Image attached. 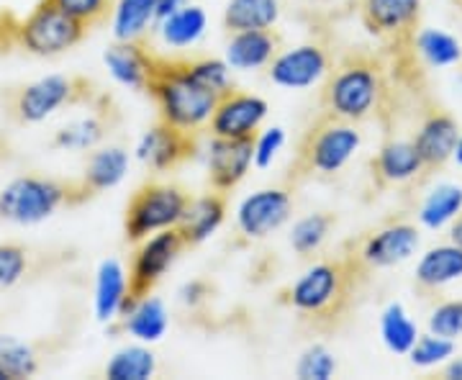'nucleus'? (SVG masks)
Here are the masks:
<instances>
[{"label": "nucleus", "mask_w": 462, "mask_h": 380, "mask_svg": "<svg viewBox=\"0 0 462 380\" xmlns=\"http://www.w3.org/2000/svg\"><path fill=\"white\" fill-rule=\"evenodd\" d=\"M360 267L346 260L345 255L337 260H327L309 267L288 291L285 303L306 319L314 329L329 331L345 319L349 301L357 293L360 283L365 281Z\"/></svg>", "instance_id": "1"}, {"label": "nucleus", "mask_w": 462, "mask_h": 380, "mask_svg": "<svg viewBox=\"0 0 462 380\" xmlns=\"http://www.w3.org/2000/svg\"><path fill=\"white\" fill-rule=\"evenodd\" d=\"M385 93L388 85L378 60L363 51L346 54L327 75L321 90V111L360 124L383 108Z\"/></svg>", "instance_id": "2"}, {"label": "nucleus", "mask_w": 462, "mask_h": 380, "mask_svg": "<svg viewBox=\"0 0 462 380\" xmlns=\"http://www.w3.org/2000/svg\"><path fill=\"white\" fill-rule=\"evenodd\" d=\"M147 93L157 100L160 121L188 134H199L200 129H206L218 103L214 90L196 80V75L188 67V60L160 57Z\"/></svg>", "instance_id": "3"}, {"label": "nucleus", "mask_w": 462, "mask_h": 380, "mask_svg": "<svg viewBox=\"0 0 462 380\" xmlns=\"http://www.w3.org/2000/svg\"><path fill=\"white\" fill-rule=\"evenodd\" d=\"M363 144V134L352 121L321 111L300 136L296 157L288 167V185H300L314 175H334L355 157Z\"/></svg>", "instance_id": "4"}, {"label": "nucleus", "mask_w": 462, "mask_h": 380, "mask_svg": "<svg viewBox=\"0 0 462 380\" xmlns=\"http://www.w3.org/2000/svg\"><path fill=\"white\" fill-rule=\"evenodd\" d=\"M72 200H83L75 185L42 175H21L0 190V218L16 227H36Z\"/></svg>", "instance_id": "5"}, {"label": "nucleus", "mask_w": 462, "mask_h": 380, "mask_svg": "<svg viewBox=\"0 0 462 380\" xmlns=\"http://www.w3.org/2000/svg\"><path fill=\"white\" fill-rule=\"evenodd\" d=\"M83 23L67 16L51 0H42L23 21L14 23L11 42L33 57H60L85 39Z\"/></svg>", "instance_id": "6"}, {"label": "nucleus", "mask_w": 462, "mask_h": 380, "mask_svg": "<svg viewBox=\"0 0 462 380\" xmlns=\"http://www.w3.org/2000/svg\"><path fill=\"white\" fill-rule=\"evenodd\" d=\"M188 200L190 199L178 185H162V182L142 185L126 206V216H124L126 239L142 242L149 234L178 227Z\"/></svg>", "instance_id": "7"}, {"label": "nucleus", "mask_w": 462, "mask_h": 380, "mask_svg": "<svg viewBox=\"0 0 462 380\" xmlns=\"http://www.w3.org/2000/svg\"><path fill=\"white\" fill-rule=\"evenodd\" d=\"M88 98H90V83L83 78L44 75L18 90L11 100V114L18 124H42L54 116L60 108Z\"/></svg>", "instance_id": "8"}, {"label": "nucleus", "mask_w": 462, "mask_h": 380, "mask_svg": "<svg viewBox=\"0 0 462 380\" xmlns=\"http://www.w3.org/2000/svg\"><path fill=\"white\" fill-rule=\"evenodd\" d=\"M421 245V234L409 221H393L375 232L365 234L360 242H355L345 257L355 267H360L365 275L373 270H385L411 260Z\"/></svg>", "instance_id": "9"}, {"label": "nucleus", "mask_w": 462, "mask_h": 380, "mask_svg": "<svg viewBox=\"0 0 462 380\" xmlns=\"http://www.w3.org/2000/svg\"><path fill=\"white\" fill-rule=\"evenodd\" d=\"M185 247L188 245H185L178 227L149 234L147 239L139 242L136 255L132 260V270H129V296H126L124 311L132 309L139 298L149 296L154 291V285L165 278V273L175 264V260L180 257V252Z\"/></svg>", "instance_id": "10"}, {"label": "nucleus", "mask_w": 462, "mask_h": 380, "mask_svg": "<svg viewBox=\"0 0 462 380\" xmlns=\"http://www.w3.org/2000/svg\"><path fill=\"white\" fill-rule=\"evenodd\" d=\"M267 111L270 106L264 98L231 88L229 93H224L216 103L211 121H208V132L211 136H221V139H254L263 129Z\"/></svg>", "instance_id": "11"}, {"label": "nucleus", "mask_w": 462, "mask_h": 380, "mask_svg": "<svg viewBox=\"0 0 462 380\" xmlns=\"http://www.w3.org/2000/svg\"><path fill=\"white\" fill-rule=\"evenodd\" d=\"M293 214V199L285 188H263L239 203L236 229L245 239H264L278 232Z\"/></svg>", "instance_id": "12"}, {"label": "nucleus", "mask_w": 462, "mask_h": 380, "mask_svg": "<svg viewBox=\"0 0 462 380\" xmlns=\"http://www.w3.org/2000/svg\"><path fill=\"white\" fill-rule=\"evenodd\" d=\"M331 70L329 51L321 44L309 42L296 50L278 51L275 60L267 65V75L278 88L288 90H306L311 85L321 83Z\"/></svg>", "instance_id": "13"}, {"label": "nucleus", "mask_w": 462, "mask_h": 380, "mask_svg": "<svg viewBox=\"0 0 462 380\" xmlns=\"http://www.w3.org/2000/svg\"><path fill=\"white\" fill-rule=\"evenodd\" d=\"M421 16V0H360V21L370 33L396 47L411 44Z\"/></svg>", "instance_id": "14"}, {"label": "nucleus", "mask_w": 462, "mask_h": 380, "mask_svg": "<svg viewBox=\"0 0 462 380\" xmlns=\"http://www.w3.org/2000/svg\"><path fill=\"white\" fill-rule=\"evenodd\" d=\"M134 152H136V160L147 165L152 172H167L182 165L188 157H193L196 142H193V134L160 121L142 134Z\"/></svg>", "instance_id": "15"}, {"label": "nucleus", "mask_w": 462, "mask_h": 380, "mask_svg": "<svg viewBox=\"0 0 462 380\" xmlns=\"http://www.w3.org/2000/svg\"><path fill=\"white\" fill-rule=\"evenodd\" d=\"M254 165V139H221L208 144V182L218 193H226L247 178Z\"/></svg>", "instance_id": "16"}, {"label": "nucleus", "mask_w": 462, "mask_h": 380, "mask_svg": "<svg viewBox=\"0 0 462 380\" xmlns=\"http://www.w3.org/2000/svg\"><path fill=\"white\" fill-rule=\"evenodd\" d=\"M157 62L160 57L152 54L144 42H114L103 51V65L108 67L111 78L136 93H147Z\"/></svg>", "instance_id": "17"}, {"label": "nucleus", "mask_w": 462, "mask_h": 380, "mask_svg": "<svg viewBox=\"0 0 462 380\" xmlns=\"http://www.w3.org/2000/svg\"><path fill=\"white\" fill-rule=\"evenodd\" d=\"M457 136H460V126L455 118L445 111H431L430 116L421 121V126H419V132L411 142L424 167L439 170L452 160Z\"/></svg>", "instance_id": "18"}, {"label": "nucleus", "mask_w": 462, "mask_h": 380, "mask_svg": "<svg viewBox=\"0 0 462 380\" xmlns=\"http://www.w3.org/2000/svg\"><path fill=\"white\" fill-rule=\"evenodd\" d=\"M281 51V33L275 29H252V32H234L226 44V65L239 72H252L267 67Z\"/></svg>", "instance_id": "19"}, {"label": "nucleus", "mask_w": 462, "mask_h": 380, "mask_svg": "<svg viewBox=\"0 0 462 380\" xmlns=\"http://www.w3.org/2000/svg\"><path fill=\"white\" fill-rule=\"evenodd\" d=\"M167 327H170V316H167L165 301L157 296H144L134 303L132 309H126L116 321L108 324L111 331H124L134 339L144 342V345H154L165 337Z\"/></svg>", "instance_id": "20"}, {"label": "nucleus", "mask_w": 462, "mask_h": 380, "mask_svg": "<svg viewBox=\"0 0 462 380\" xmlns=\"http://www.w3.org/2000/svg\"><path fill=\"white\" fill-rule=\"evenodd\" d=\"M427 172L413 142L406 139H391L385 142L373 160V181L378 188L393 185V182H409Z\"/></svg>", "instance_id": "21"}, {"label": "nucleus", "mask_w": 462, "mask_h": 380, "mask_svg": "<svg viewBox=\"0 0 462 380\" xmlns=\"http://www.w3.org/2000/svg\"><path fill=\"white\" fill-rule=\"evenodd\" d=\"M224 218H226V199L216 190V193L188 200L178 229L188 247H199L221 229Z\"/></svg>", "instance_id": "22"}, {"label": "nucleus", "mask_w": 462, "mask_h": 380, "mask_svg": "<svg viewBox=\"0 0 462 380\" xmlns=\"http://www.w3.org/2000/svg\"><path fill=\"white\" fill-rule=\"evenodd\" d=\"M129 296V275L126 267L116 257H108L96 270V293H93V311L100 324L116 321Z\"/></svg>", "instance_id": "23"}, {"label": "nucleus", "mask_w": 462, "mask_h": 380, "mask_svg": "<svg viewBox=\"0 0 462 380\" xmlns=\"http://www.w3.org/2000/svg\"><path fill=\"white\" fill-rule=\"evenodd\" d=\"M462 278V247L449 242V245H437V247L427 249L421 255V260L416 263V273H413V283L421 293H431L439 291L449 283L460 281Z\"/></svg>", "instance_id": "24"}, {"label": "nucleus", "mask_w": 462, "mask_h": 380, "mask_svg": "<svg viewBox=\"0 0 462 380\" xmlns=\"http://www.w3.org/2000/svg\"><path fill=\"white\" fill-rule=\"evenodd\" d=\"M129 172V152L124 147H100L90 154L88 165H85L83 181L78 182V193L80 199L96 196L103 190H111L118 182L126 178Z\"/></svg>", "instance_id": "25"}, {"label": "nucleus", "mask_w": 462, "mask_h": 380, "mask_svg": "<svg viewBox=\"0 0 462 380\" xmlns=\"http://www.w3.org/2000/svg\"><path fill=\"white\" fill-rule=\"evenodd\" d=\"M111 108H98L90 116L69 121L60 132L54 134L51 147L62 149V152H85V149H96L106 139V134L111 132L114 121H111Z\"/></svg>", "instance_id": "26"}, {"label": "nucleus", "mask_w": 462, "mask_h": 380, "mask_svg": "<svg viewBox=\"0 0 462 380\" xmlns=\"http://www.w3.org/2000/svg\"><path fill=\"white\" fill-rule=\"evenodd\" d=\"M281 18V0H229L224 8V29L252 32L273 29Z\"/></svg>", "instance_id": "27"}, {"label": "nucleus", "mask_w": 462, "mask_h": 380, "mask_svg": "<svg viewBox=\"0 0 462 380\" xmlns=\"http://www.w3.org/2000/svg\"><path fill=\"white\" fill-rule=\"evenodd\" d=\"M157 0H116L111 14V29L116 42H144L154 26Z\"/></svg>", "instance_id": "28"}, {"label": "nucleus", "mask_w": 462, "mask_h": 380, "mask_svg": "<svg viewBox=\"0 0 462 380\" xmlns=\"http://www.w3.org/2000/svg\"><path fill=\"white\" fill-rule=\"evenodd\" d=\"M206 26H208L206 11L200 5H190V3L185 8H180L178 14H172L170 18L157 23L162 42H165L167 47H175V50L193 47L200 36L206 33Z\"/></svg>", "instance_id": "29"}, {"label": "nucleus", "mask_w": 462, "mask_h": 380, "mask_svg": "<svg viewBox=\"0 0 462 380\" xmlns=\"http://www.w3.org/2000/svg\"><path fill=\"white\" fill-rule=\"evenodd\" d=\"M462 214V185L442 182L419 206V221L431 232L452 224Z\"/></svg>", "instance_id": "30"}, {"label": "nucleus", "mask_w": 462, "mask_h": 380, "mask_svg": "<svg viewBox=\"0 0 462 380\" xmlns=\"http://www.w3.org/2000/svg\"><path fill=\"white\" fill-rule=\"evenodd\" d=\"M380 339L393 355H409L419 339V327L413 324L403 303H388L380 314Z\"/></svg>", "instance_id": "31"}, {"label": "nucleus", "mask_w": 462, "mask_h": 380, "mask_svg": "<svg viewBox=\"0 0 462 380\" xmlns=\"http://www.w3.org/2000/svg\"><path fill=\"white\" fill-rule=\"evenodd\" d=\"M413 51L430 67H452L462 60L460 42L442 29H421L413 33Z\"/></svg>", "instance_id": "32"}, {"label": "nucleus", "mask_w": 462, "mask_h": 380, "mask_svg": "<svg viewBox=\"0 0 462 380\" xmlns=\"http://www.w3.org/2000/svg\"><path fill=\"white\" fill-rule=\"evenodd\" d=\"M154 373H157V357L152 349L142 345L121 348L106 365L108 380H149Z\"/></svg>", "instance_id": "33"}, {"label": "nucleus", "mask_w": 462, "mask_h": 380, "mask_svg": "<svg viewBox=\"0 0 462 380\" xmlns=\"http://www.w3.org/2000/svg\"><path fill=\"white\" fill-rule=\"evenodd\" d=\"M337 224V218L327 211H319V214H309L303 218H298L291 229V247L296 249L300 257H309L321 249V245L327 242L331 227Z\"/></svg>", "instance_id": "34"}, {"label": "nucleus", "mask_w": 462, "mask_h": 380, "mask_svg": "<svg viewBox=\"0 0 462 380\" xmlns=\"http://www.w3.org/2000/svg\"><path fill=\"white\" fill-rule=\"evenodd\" d=\"M0 365L11 380L33 378L39 373V357L33 348L14 334H0Z\"/></svg>", "instance_id": "35"}, {"label": "nucleus", "mask_w": 462, "mask_h": 380, "mask_svg": "<svg viewBox=\"0 0 462 380\" xmlns=\"http://www.w3.org/2000/svg\"><path fill=\"white\" fill-rule=\"evenodd\" d=\"M455 355V339H447L439 334H419L416 345L409 352V360L416 367H437V365L447 363Z\"/></svg>", "instance_id": "36"}, {"label": "nucleus", "mask_w": 462, "mask_h": 380, "mask_svg": "<svg viewBox=\"0 0 462 380\" xmlns=\"http://www.w3.org/2000/svg\"><path fill=\"white\" fill-rule=\"evenodd\" d=\"M337 373V360L327 345H311L300 352L296 375L300 380H329Z\"/></svg>", "instance_id": "37"}, {"label": "nucleus", "mask_w": 462, "mask_h": 380, "mask_svg": "<svg viewBox=\"0 0 462 380\" xmlns=\"http://www.w3.org/2000/svg\"><path fill=\"white\" fill-rule=\"evenodd\" d=\"M26 273H29V252L14 242L0 245V293L16 288L26 278Z\"/></svg>", "instance_id": "38"}, {"label": "nucleus", "mask_w": 462, "mask_h": 380, "mask_svg": "<svg viewBox=\"0 0 462 380\" xmlns=\"http://www.w3.org/2000/svg\"><path fill=\"white\" fill-rule=\"evenodd\" d=\"M51 3L78 23H83L85 29H93L114 14L116 0H51Z\"/></svg>", "instance_id": "39"}, {"label": "nucleus", "mask_w": 462, "mask_h": 380, "mask_svg": "<svg viewBox=\"0 0 462 380\" xmlns=\"http://www.w3.org/2000/svg\"><path fill=\"white\" fill-rule=\"evenodd\" d=\"M188 67L196 75V80L211 88L218 98L231 90V67L226 65V60H188Z\"/></svg>", "instance_id": "40"}, {"label": "nucleus", "mask_w": 462, "mask_h": 380, "mask_svg": "<svg viewBox=\"0 0 462 380\" xmlns=\"http://www.w3.org/2000/svg\"><path fill=\"white\" fill-rule=\"evenodd\" d=\"M430 331L447 337V339H457L462 337V298L457 301H447L442 306H437L430 316Z\"/></svg>", "instance_id": "41"}, {"label": "nucleus", "mask_w": 462, "mask_h": 380, "mask_svg": "<svg viewBox=\"0 0 462 380\" xmlns=\"http://www.w3.org/2000/svg\"><path fill=\"white\" fill-rule=\"evenodd\" d=\"M285 147V129L282 126H270L264 132H257L254 136V165L264 170L275 162V157Z\"/></svg>", "instance_id": "42"}, {"label": "nucleus", "mask_w": 462, "mask_h": 380, "mask_svg": "<svg viewBox=\"0 0 462 380\" xmlns=\"http://www.w3.org/2000/svg\"><path fill=\"white\" fill-rule=\"evenodd\" d=\"M178 296H180L182 306L196 309V306H200L206 298L211 296V285H208L206 281H190V283H185L180 291H178Z\"/></svg>", "instance_id": "43"}, {"label": "nucleus", "mask_w": 462, "mask_h": 380, "mask_svg": "<svg viewBox=\"0 0 462 380\" xmlns=\"http://www.w3.org/2000/svg\"><path fill=\"white\" fill-rule=\"evenodd\" d=\"M185 5H188V0H157V5H154V23H160V21H165L172 14H178Z\"/></svg>", "instance_id": "44"}, {"label": "nucleus", "mask_w": 462, "mask_h": 380, "mask_svg": "<svg viewBox=\"0 0 462 380\" xmlns=\"http://www.w3.org/2000/svg\"><path fill=\"white\" fill-rule=\"evenodd\" d=\"M442 378L447 380H462V357H449L445 365V370H442Z\"/></svg>", "instance_id": "45"}, {"label": "nucleus", "mask_w": 462, "mask_h": 380, "mask_svg": "<svg viewBox=\"0 0 462 380\" xmlns=\"http://www.w3.org/2000/svg\"><path fill=\"white\" fill-rule=\"evenodd\" d=\"M449 239L455 242V245H460L462 247V214L452 221V227H449Z\"/></svg>", "instance_id": "46"}, {"label": "nucleus", "mask_w": 462, "mask_h": 380, "mask_svg": "<svg viewBox=\"0 0 462 380\" xmlns=\"http://www.w3.org/2000/svg\"><path fill=\"white\" fill-rule=\"evenodd\" d=\"M452 160H455L457 165H462V132L460 136H457V144H455V154H452Z\"/></svg>", "instance_id": "47"}, {"label": "nucleus", "mask_w": 462, "mask_h": 380, "mask_svg": "<svg viewBox=\"0 0 462 380\" xmlns=\"http://www.w3.org/2000/svg\"><path fill=\"white\" fill-rule=\"evenodd\" d=\"M0 380H11V375L5 373V367H3V365H0Z\"/></svg>", "instance_id": "48"}]
</instances>
